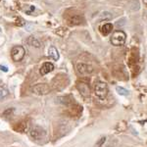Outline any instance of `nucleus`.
Listing matches in <instances>:
<instances>
[{"label": "nucleus", "mask_w": 147, "mask_h": 147, "mask_svg": "<svg viewBox=\"0 0 147 147\" xmlns=\"http://www.w3.org/2000/svg\"><path fill=\"white\" fill-rule=\"evenodd\" d=\"M30 136L32 138L35 139V140H38V139H42L46 136V131L40 127H34L30 129Z\"/></svg>", "instance_id": "20e7f679"}, {"label": "nucleus", "mask_w": 147, "mask_h": 147, "mask_svg": "<svg viewBox=\"0 0 147 147\" xmlns=\"http://www.w3.org/2000/svg\"><path fill=\"white\" fill-rule=\"evenodd\" d=\"M53 70H54L53 64L51 62H45L41 66V68H40V74H41V76H44V75H47L48 73L52 72Z\"/></svg>", "instance_id": "0eeeda50"}, {"label": "nucleus", "mask_w": 147, "mask_h": 147, "mask_svg": "<svg viewBox=\"0 0 147 147\" xmlns=\"http://www.w3.org/2000/svg\"><path fill=\"white\" fill-rule=\"evenodd\" d=\"M110 20V19H112V15H111L109 12H103V13L101 14V20Z\"/></svg>", "instance_id": "dca6fc26"}, {"label": "nucleus", "mask_w": 147, "mask_h": 147, "mask_svg": "<svg viewBox=\"0 0 147 147\" xmlns=\"http://www.w3.org/2000/svg\"><path fill=\"white\" fill-rule=\"evenodd\" d=\"M108 85L105 82H99L95 84L94 87V93L100 100H104L108 95Z\"/></svg>", "instance_id": "f03ea898"}, {"label": "nucleus", "mask_w": 147, "mask_h": 147, "mask_svg": "<svg viewBox=\"0 0 147 147\" xmlns=\"http://www.w3.org/2000/svg\"><path fill=\"white\" fill-rule=\"evenodd\" d=\"M0 70L3 71V72H8V69L5 66H0Z\"/></svg>", "instance_id": "6ab92c4d"}, {"label": "nucleus", "mask_w": 147, "mask_h": 147, "mask_svg": "<svg viewBox=\"0 0 147 147\" xmlns=\"http://www.w3.org/2000/svg\"><path fill=\"white\" fill-rule=\"evenodd\" d=\"M28 43L30 44V45H32V46H34V47H40V42H39V40L38 39H36V37H34V36H30L28 38Z\"/></svg>", "instance_id": "ddd939ff"}, {"label": "nucleus", "mask_w": 147, "mask_h": 147, "mask_svg": "<svg viewBox=\"0 0 147 147\" xmlns=\"http://www.w3.org/2000/svg\"><path fill=\"white\" fill-rule=\"evenodd\" d=\"M26 55V50L23 46L18 45L14 46L11 50V57L13 59V61L15 62H20L24 59V57Z\"/></svg>", "instance_id": "7ed1b4c3"}, {"label": "nucleus", "mask_w": 147, "mask_h": 147, "mask_svg": "<svg viewBox=\"0 0 147 147\" xmlns=\"http://www.w3.org/2000/svg\"><path fill=\"white\" fill-rule=\"evenodd\" d=\"M78 89L80 91V93L84 96H89V93H90V89H89V86L86 84H84V82H80V84H78Z\"/></svg>", "instance_id": "6e6552de"}, {"label": "nucleus", "mask_w": 147, "mask_h": 147, "mask_svg": "<svg viewBox=\"0 0 147 147\" xmlns=\"http://www.w3.org/2000/svg\"><path fill=\"white\" fill-rule=\"evenodd\" d=\"M116 90H117V92L120 94V95H127V93H129V91L122 86H117L116 87Z\"/></svg>", "instance_id": "2eb2a0df"}, {"label": "nucleus", "mask_w": 147, "mask_h": 147, "mask_svg": "<svg viewBox=\"0 0 147 147\" xmlns=\"http://www.w3.org/2000/svg\"><path fill=\"white\" fill-rule=\"evenodd\" d=\"M125 39H127V34L123 30H116L113 32L110 41L115 46H122L125 44Z\"/></svg>", "instance_id": "f257e3e1"}, {"label": "nucleus", "mask_w": 147, "mask_h": 147, "mask_svg": "<svg viewBox=\"0 0 147 147\" xmlns=\"http://www.w3.org/2000/svg\"><path fill=\"white\" fill-rule=\"evenodd\" d=\"M112 30H113V25L110 23L105 24V25H103L100 28V32L103 35H108L109 34H111V32H112Z\"/></svg>", "instance_id": "9d476101"}, {"label": "nucleus", "mask_w": 147, "mask_h": 147, "mask_svg": "<svg viewBox=\"0 0 147 147\" xmlns=\"http://www.w3.org/2000/svg\"><path fill=\"white\" fill-rule=\"evenodd\" d=\"M105 140H106L105 137H102V138H100V140H99V142H98V143H97V146L100 147V146L102 145V144H103L104 142H105Z\"/></svg>", "instance_id": "a211bd4d"}, {"label": "nucleus", "mask_w": 147, "mask_h": 147, "mask_svg": "<svg viewBox=\"0 0 147 147\" xmlns=\"http://www.w3.org/2000/svg\"><path fill=\"white\" fill-rule=\"evenodd\" d=\"M13 111H14V109L13 108H11V109H7V110L5 111V112L3 113V115L4 116H10L12 113H13Z\"/></svg>", "instance_id": "f3484780"}, {"label": "nucleus", "mask_w": 147, "mask_h": 147, "mask_svg": "<svg viewBox=\"0 0 147 147\" xmlns=\"http://www.w3.org/2000/svg\"><path fill=\"white\" fill-rule=\"evenodd\" d=\"M9 91L6 87L4 86H0V100H3L5 97L8 96Z\"/></svg>", "instance_id": "4468645a"}, {"label": "nucleus", "mask_w": 147, "mask_h": 147, "mask_svg": "<svg viewBox=\"0 0 147 147\" xmlns=\"http://www.w3.org/2000/svg\"><path fill=\"white\" fill-rule=\"evenodd\" d=\"M32 92L37 95H45L50 92V87L46 84H39L32 87Z\"/></svg>", "instance_id": "39448f33"}, {"label": "nucleus", "mask_w": 147, "mask_h": 147, "mask_svg": "<svg viewBox=\"0 0 147 147\" xmlns=\"http://www.w3.org/2000/svg\"><path fill=\"white\" fill-rule=\"evenodd\" d=\"M82 17L80 16H78V15H75L73 17H71L69 19V24L71 26H76V25H80L82 23Z\"/></svg>", "instance_id": "f8f14e48"}, {"label": "nucleus", "mask_w": 147, "mask_h": 147, "mask_svg": "<svg viewBox=\"0 0 147 147\" xmlns=\"http://www.w3.org/2000/svg\"><path fill=\"white\" fill-rule=\"evenodd\" d=\"M48 56L50 57L52 60H54V61L59 60V57H60V56H59L58 50H57V49L54 46H50V47H49V49H48Z\"/></svg>", "instance_id": "1a4fd4ad"}, {"label": "nucleus", "mask_w": 147, "mask_h": 147, "mask_svg": "<svg viewBox=\"0 0 147 147\" xmlns=\"http://www.w3.org/2000/svg\"><path fill=\"white\" fill-rule=\"evenodd\" d=\"M27 123L25 122H20V123H17L15 125H14V129L16 131H19V132H25L27 130Z\"/></svg>", "instance_id": "9b49d317"}, {"label": "nucleus", "mask_w": 147, "mask_h": 147, "mask_svg": "<svg viewBox=\"0 0 147 147\" xmlns=\"http://www.w3.org/2000/svg\"><path fill=\"white\" fill-rule=\"evenodd\" d=\"M77 71L80 76H88L93 72V68L87 64L79 63L77 65Z\"/></svg>", "instance_id": "423d86ee"}]
</instances>
